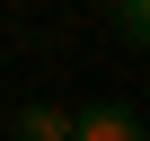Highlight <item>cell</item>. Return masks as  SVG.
I'll return each mask as SVG.
<instances>
[{
    "instance_id": "1",
    "label": "cell",
    "mask_w": 150,
    "mask_h": 141,
    "mask_svg": "<svg viewBox=\"0 0 150 141\" xmlns=\"http://www.w3.org/2000/svg\"><path fill=\"white\" fill-rule=\"evenodd\" d=\"M71 141H150L132 106H80L71 115Z\"/></svg>"
},
{
    "instance_id": "2",
    "label": "cell",
    "mask_w": 150,
    "mask_h": 141,
    "mask_svg": "<svg viewBox=\"0 0 150 141\" xmlns=\"http://www.w3.org/2000/svg\"><path fill=\"white\" fill-rule=\"evenodd\" d=\"M9 132H18V141H71V115H62V106H18Z\"/></svg>"
},
{
    "instance_id": "3",
    "label": "cell",
    "mask_w": 150,
    "mask_h": 141,
    "mask_svg": "<svg viewBox=\"0 0 150 141\" xmlns=\"http://www.w3.org/2000/svg\"><path fill=\"white\" fill-rule=\"evenodd\" d=\"M115 9V35L124 44H150V0H106Z\"/></svg>"
}]
</instances>
